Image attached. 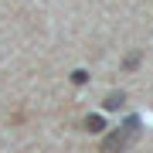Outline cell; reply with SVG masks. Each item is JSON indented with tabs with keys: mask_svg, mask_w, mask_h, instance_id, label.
Returning a JSON list of instances; mask_svg holds the SVG:
<instances>
[{
	"mask_svg": "<svg viewBox=\"0 0 153 153\" xmlns=\"http://www.w3.org/2000/svg\"><path fill=\"white\" fill-rule=\"evenodd\" d=\"M140 126H143V123H140V116H126L123 126H116L109 136L99 143V153H126L133 143L140 140Z\"/></svg>",
	"mask_w": 153,
	"mask_h": 153,
	"instance_id": "1",
	"label": "cell"
},
{
	"mask_svg": "<svg viewBox=\"0 0 153 153\" xmlns=\"http://www.w3.org/2000/svg\"><path fill=\"white\" fill-rule=\"evenodd\" d=\"M123 105H126V92H109V95L102 99V109L105 112H119Z\"/></svg>",
	"mask_w": 153,
	"mask_h": 153,
	"instance_id": "2",
	"label": "cell"
},
{
	"mask_svg": "<svg viewBox=\"0 0 153 153\" xmlns=\"http://www.w3.org/2000/svg\"><path fill=\"white\" fill-rule=\"evenodd\" d=\"M82 129H85V133H92V136H99V133L105 129V119H102L99 112H92V116H85V119H82Z\"/></svg>",
	"mask_w": 153,
	"mask_h": 153,
	"instance_id": "3",
	"label": "cell"
},
{
	"mask_svg": "<svg viewBox=\"0 0 153 153\" xmlns=\"http://www.w3.org/2000/svg\"><path fill=\"white\" fill-rule=\"evenodd\" d=\"M140 61H143V55H140V51H129V55L123 58V71H133V68H140Z\"/></svg>",
	"mask_w": 153,
	"mask_h": 153,
	"instance_id": "4",
	"label": "cell"
},
{
	"mask_svg": "<svg viewBox=\"0 0 153 153\" xmlns=\"http://www.w3.org/2000/svg\"><path fill=\"white\" fill-rule=\"evenodd\" d=\"M88 78H92V75H88L85 68H75V71H71V85H85Z\"/></svg>",
	"mask_w": 153,
	"mask_h": 153,
	"instance_id": "5",
	"label": "cell"
}]
</instances>
